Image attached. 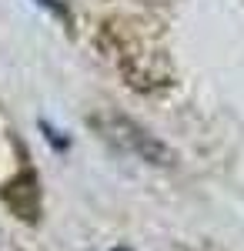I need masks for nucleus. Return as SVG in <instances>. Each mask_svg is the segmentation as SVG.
<instances>
[{"label":"nucleus","instance_id":"3","mask_svg":"<svg viewBox=\"0 0 244 251\" xmlns=\"http://www.w3.org/2000/svg\"><path fill=\"white\" fill-rule=\"evenodd\" d=\"M111 251H134V248H127V245H117V248H111Z\"/></svg>","mask_w":244,"mask_h":251},{"label":"nucleus","instance_id":"1","mask_svg":"<svg viewBox=\"0 0 244 251\" xmlns=\"http://www.w3.org/2000/svg\"><path fill=\"white\" fill-rule=\"evenodd\" d=\"M111 137L114 141H121L127 151H134L137 157H144V161H150V164H161V154H164V148L154 141V137H147L137 124H131V121H114L111 127Z\"/></svg>","mask_w":244,"mask_h":251},{"label":"nucleus","instance_id":"2","mask_svg":"<svg viewBox=\"0 0 244 251\" xmlns=\"http://www.w3.org/2000/svg\"><path fill=\"white\" fill-rule=\"evenodd\" d=\"M34 3H37V7H44L47 14H57L60 20H67V10H64V3H60V0H34Z\"/></svg>","mask_w":244,"mask_h":251}]
</instances>
